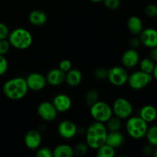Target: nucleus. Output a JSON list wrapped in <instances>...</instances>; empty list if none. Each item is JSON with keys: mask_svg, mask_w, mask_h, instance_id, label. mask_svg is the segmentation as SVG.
Returning <instances> with one entry per match:
<instances>
[{"mask_svg": "<svg viewBox=\"0 0 157 157\" xmlns=\"http://www.w3.org/2000/svg\"><path fill=\"white\" fill-rule=\"evenodd\" d=\"M8 70V61L4 55H0V76L6 73Z\"/></svg>", "mask_w": 157, "mask_h": 157, "instance_id": "nucleus-36", "label": "nucleus"}, {"mask_svg": "<svg viewBox=\"0 0 157 157\" xmlns=\"http://www.w3.org/2000/svg\"><path fill=\"white\" fill-rule=\"evenodd\" d=\"M82 81V74L78 69L71 68L65 73V82L70 87H77Z\"/></svg>", "mask_w": 157, "mask_h": 157, "instance_id": "nucleus-19", "label": "nucleus"}, {"mask_svg": "<svg viewBox=\"0 0 157 157\" xmlns=\"http://www.w3.org/2000/svg\"><path fill=\"white\" fill-rule=\"evenodd\" d=\"M97 150V156L98 157H113L115 156V149L106 144H103Z\"/></svg>", "mask_w": 157, "mask_h": 157, "instance_id": "nucleus-26", "label": "nucleus"}, {"mask_svg": "<svg viewBox=\"0 0 157 157\" xmlns=\"http://www.w3.org/2000/svg\"><path fill=\"white\" fill-rule=\"evenodd\" d=\"M124 141H125V136L120 130L110 131V133H107L105 144L116 149L121 147L124 144Z\"/></svg>", "mask_w": 157, "mask_h": 157, "instance_id": "nucleus-17", "label": "nucleus"}, {"mask_svg": "<svg viewBox=\"0 0 157 157\" xmlns=\"http://www.w3.org/2000/svg\"><path fill=\"white\" fill-rule=\"evenodd\" d=\"M129 74L124 67L115 66L107 70V78L113 86L121 87L127 83Z\"/></svg>", "mask_w": 157, "mask_h": 157, "instance_id": "nucleus-7", "label": "nucleus"}, {"mask_svg": "<svg viewBox=\"0 0 157 157\" xmlns=\"http://www.w3.org/2000/svg\"><path fill=\"white\" fill-rule=\"evenodd\" d=\"M2 90L8 98L13 101H18L25 97L29 87L25 78H14L5 83Z\"/></svg>", "mask_w": 157, "mask_h": 157, "instance_id": "nucleus-2", "label": "nucleus"}, {"mask_svg": "<svg viewBox=\"0 0 157 157\" xmlns=\"http://www.w3.org/2000/svg\"><path fill=\"white\" fill-rule=\"evenodd\" d=\"M127 28L133 35H138L144 30V23L140 17L133 15L127 21Z\"/></svg>", "mask_w": 157, "mask_h": 157, "instance_id": "nucleus-21", "label": "nucleus"}, {"mask_svg": "<svg viewBox=\"0 0 157 157\" xmlns=\"http://www.w3.org/2000/svg\"><path fill=\"white\" fill-rule=\"evenodd\" d=\"M37 111L38 116L47 122H52L55 121L58 113L52 102H48V101L41 102L38 105Z\"/></svg>", "mask_w": 157, "mask_h": 157, "instance_id": "nucleus-9", "label": "nucleus"}, {"mask_svg": "<svg viewBox=\"0 0 157 157\" xmlns=\"http://www.w3.org/2000/svg\"><path fill=\"white\" fill-rule=\"evenodd\" d=\"M94 76L98 80H104L107 78V70L103 67H99L94 71Z\"/></svg>", "mask_w": 157, "mask_h": 157, "instance_id": "nucleus-35", "label": "nucleus"}, {"mask_svg": "<svg viewBox=\"0 0 157 157\" xmlns=\"http://www.w3.org/2000/svg\"><path fill=\"white\" fill-rule=\"evenodd\" d=\"M25 81L29 90L32 91H40L43 90L47 84L45 76L38 72H34L28 75Z\"/></svg>", "mask_w": 157, "mask_h": 157, "instance_id": "nucleus-10", "label": "nucleus"}, {"mask_svg": "<svg viewBox=\"0 0 157 157\" xmlns=\"http://www.w3.org/2000/svg\"><path fill=\"white\" fill-rule=\"evenodd\" d=\"M130 44L132 47V48L136 49V48L140 47V45L142 44H141V41L140 40V38H133L130 40Z\"/></svg>", "mask_w": 157, "mask_h": 157, "instance_id": "nucleus-37", "label": "nucleus"}, {"mask_svg": "<svg viewBox=\"0 0 157 157\" xmlns=\"http://www.w3.org/2000/svg\"><path fill=\"white\" fill-rule=\"evenodd\" d=\"M58 68L61 69L62 71H64V73H67L68 71H70L72 68V64L71 61H69L67 59H64L59 63V67Z\"/></svg>", "mask_w": 157, "mask_h": 157, "instance_id": "nucleus-33", "label": "nucleus"}, {"mask_svg": "<svg viewBox=\"0 0 157 157\" xmlns=\"http://www.w3.org/2000/svg\"><path fill=\"white\" fill-rule=\"evenodd\" d=\"M141 44L148 48L157 47V30L154 28H147L140 34Z\"/></svg>", "mask_w": 157, "mask_h": 157, "instance_id": "nucleus-11", "label": "nucleus"}, {"mask_svg": "<svg viewBox=\"0 0 157 157\" xmlns=\"http://www.w3.org/2000/svg\"><path fill=\"white\" fill-rule=\"evenodd\" d=\"M148 127V124L140 116L130 117L126 124L127 133L130 137L135 140L145 137Z\"/></svg>", "mask_w": 157, "mask_h": 157, "instance_id": "nucleus-4", "label": "nucleus"}, {"mask_svg": "<svg viewBox=\"0 0 157 157\" xmlns=\"http://www.w3.org/2000/svg\"><path fill=\"white\" fill-rule=\"evenodd\" d=\"M152 76H153V78L157 81V63L156 64V65H155L154 70H153V73H152Z\"/></svg>", "mask_w": 157, "mask_h": 157, "instance_id": "nucleus-40", "label": "nucleus"}, {"mask_svg": "<svg viewBox=\"0 0 157 157\" xmlns=\"http://www.w3.org/2000/svg\"><path fill=\"white\" fill-rule=\"evenodd\" d=\"M140 62V55L135 48L125 51L121 58V63L125 68H133Z\"/></svg>", "mask_w": 157, "mask_h": 157, "instance_id": "nucleus-13", "label": "nucleus"}, {"mask_svg": "<svg viewBox=\"0 0 157 157\" xmlns=\"http://www.w3.org/2000/svg\"><path fill=\"white\" fill-rule=\"evenodd\" d=\"M107 125V130L109 131H118L121 130V127H122V122H121V119L118 117L112 116L108 121L106 122Z\"/></svg>", "mask_w": 157, "mask_h": 157, "instance_id": "nucleus-25", "label": "nucleus"}, {"mask_svg": "<svg viewBox=\"0 0 157 157\" xmlns=\"http://www.w3.org/2000/svg\"><path fill=\"white\" fill-rule=\"evenodd\" d=\"M52 104L58 112L63 113L70 110L72 105V101L68 95L65 94H58L53 98Z\"/></svg>", "mask_w": 157, "mask_h": 157, "instance_id": "nucleus-15", "label": "nucleus"}, {"mask_svg": "<svg viewBox=\"0 0 157 157\" xmlns=\"http://www.w3.org/2000/svg\"><path fill=\"white\" fill-rule=\"evenodd\" d=\"M150 58L154 61L155 63H157V47L151 48V51L150 52Z\"/></svg>", "mask_w": 157, "mask_h": 157, "instance_id": "nucleus-39", "label": "nucleus"}, {"mask_svg": "<svg viewBox=\"0 0 157 157\" xmlns=\"http://www.w3.org/2000/svg\"><path fill=\"white\" fill-rule=\"evenodd\" d=\"M29 20L32 25L35 26L44 25L48 20V16L43 11L35 9L32 11L29 15Z\"/></svg>", "mask_w": 157, "mask_h": 157, "instance_id": "nucleus-20", "label": "nucleus"}, {"mask_svg": "<svg viewBox=\"0 0 157 157\" xmlns=\"http://www.w3.org/2000/svg\"><path fill=\"white\" fill-rule=\"evenodd\" d=\"M89 1L92 2L94 3H100V2H103L104 0H89Z\"/></svg>", "mask_w": 157, "mask_h": 157, "instance_id": "nucleus-41", "label": "nucleus"}, {"mask_svg": "<svg viewBox=\"0 0 157 157\" xmlns=\"http://www.w3.org/2000/svg\"><path fill=\"white\" fill-rule=\"evenodd\" d=\"M107 127L104 123L95 121L90 124L86 132V143L90 148L97 150L105 144L107 138Z\"/></svg>", "mask_w": 157, "mask_h": 157, "instance_id": "nucleus-1", "label": "nucleus"}, {"mask_svg": "<svg viewBox=\"0 0 157 157\" xmlns=\"http://www.w3.org/2000/svg\"><path fill=\"white\" fill-rule=\"evenodd\" d=\"M10 43L9 40H0V55H5L10 48Z\"/></svg>", "mask_w": 157, "mask_h": 157, "instance_id": "nucleus-32", "label": "nucleus"}, {"mask_svg": "<svg viewBox=\"0 0 157 157\" xmlns=\"http://www.w3.org/2000/svg\"><path fill=\"white\" fill-rule=\"evenodd\" d=\"M139 116L147 124L153 123L157 118V110L154 106L147 104L140 109Z\"/></svg>", "mask_w": 157, "mask_h": 157, "instance_id": "nucleus-18", "label": "nucleus"}, {"mask_svg": "<svg viewBox=\"0 0 157 157\" xmlns=\"http://www.w3.org/2000/svg\"><path fill=\"white\" fill-rule=\"evenodd\" d=\"M47 84L49 85L57 87L65 81V73L60 68H54L48 72L45 76Z\"/></svg>", "mask_w": 157, "mask_h": 157, "instance_id": "nucleus-16", "label": "nucleus"}, {"mask_svg": "<svg viewBox=\"0 0 157 157\" xmlns=\"http://www.w3.org/2000/svg\"><path fill=\"white\" fill-rule=\"evenodd\" d=\"M90 112L91 117L95 121L104 124L113 116L112 107L104 101H98L94 104L90 106Z\"/></svg>", "mask_w": 157, "mask_h": 157, "instance_id": "nucleus-5", "label": "nucleus"}, {"mask_svg": "<svg viewBox=\"0 0 157 157\" xmlns=\"http://www.w3.org/2000/svg\"><path fill=\"white\" fill-rule=\"evenodd\" d=\"M153 147L152 145H150V144H147V145H146L145 147H144V149H143V153H144L145 155H151L153 153Z\"/></svg>", "mask_w": 157, "mask_h": 157, "instance_id": "nucleus-38", "label": "nucleus"}, {"mask_svg": "<svg viewBox=\"0 0 157 157\" xmlns=\"http://www.w3.org/2000/svg\"><path fill=\"white\" fill-rule=\"evenodd\" d=\"M139 64L140 71L147 74H150V75H152L153 70H154L155 65H156V63L150 57L143 58L141 61H140Z\"/></svg>", "mask_w": 157, "mask_h": 157, "instance_id": "nucleus-23", "label": "nucleus"}, {"mask_svg": "<svg viewBox=\"0 0 157 157\" xmlns=\"http://www.w3.org/2000/svg\"><path fill=\"white\" fill-rule=\"evenodd\" d=\"M74 155V148L67 144L58 146L53 150V156L55 157H71Z\"/></svg>", "mask_w": 157, "mask_h": 157, "instance_id": "nucleus-22", "label": "nucleus"}, {"mask_svg": "<svg viewBox=\"0 0 157 157\" xmlns=\"http://www.w3.org/2000/svg\"><path fill=\"white\" fill-rule=\"evenodd\" d=\"M58 133L61 137L70 140L75 137L78 133V128L75 123L70 121H63L58 124Z\"/></svg>", "mask_w": 157, "mask_h": 157, "instance_id": "nucleus-12", "label": "nucleus"}, {"mask_svg": "<svg viewBox=\"0 0 157 157\" xmlns=\"http://www.w3.org/2000/svg\"><path fill=\"white\" fill-rule=\"evenodd\" d=\"M145 137L149 144L153 147H157V125H153L148 127Z\"/></svg>", "mask_w": 157, "mask_h": 157, "instance_id": "nucleus-24", "label": "nucleus"}, {"mask_svg": "<svg viewBox=\"0 0 157 157\" xmlns=\"http://www.w3.org/2000/svg\"><path fill=\"white\" fill-rule=\"evenodd\" d=\"M153 79L152 75L140 70L129 75L127 83L133 90H139L147 87L152 82Z\"/></svg>", "mask_w": 157, "mask_h": 157, "instance_id": "nucleus-6", "label": "nucleus"}, {"mask_svg": "<svg viewBox=\"0 0 157 157\" xmlns=\"http://www.w3.org/2000/svg\"><path fill=\"white\" fill-rule=\"evenodd\" d=\"M145 12L147 15L150 18H156L157 17V4L151 3L146 7Z\"/></svg>", "mask_w": 157, "mask_h": 157, "instance_id": "nucleus-29", "label": "nucleus"}, {"mask_svg": "<svg viewBox=\"0 0 157 157\" xmlns=\"http://www.w3.org/2000/svg\"><path fill=\"white\" fill-rule=\"evenodd\" d=\"M8 38L11 46L19 50L29 48L33 41L31 32L24 28L14 29L9 33Z\"/></svg>", "mask_w": 157, "mask_h": 157, "instance_id": "nucleus-3", "label": "nucleus"}, {"mask_svg": "<svg viewBox=\"0 0 157 157\" xmlns=\"http://www.w3.org/2000/svg\"><path fill=\"white\" fill-rule=\"evenodd\" d=\"M113 113L122 119H128L133 113V106L126 98H120L114 101L112 107Z\"/></svg>", "mask_w": 157, "mask_h": 157, "instance_id": "nucleus-8", "label": "nucleus"}, {"mask_svg": "<svg viewBox=\"0 0 157 157\" xmlns=\"http://www.w3.org/2000/svg\"><path fill=\"white\" fill-rule=\"evenodd\" d=\"M42 141L41 133L36 130H30L25 135L24 142L26 147L30 150H36L40 147Z\"/></svg>", "mask_w": 157, "mask_h": 157, "instance_id": "nucleus-14", "label": "nucleus"}, {"mask_svg": "<svg viewBox=\"0 0 157 157\" xmlns=\"http://www.w3.org/2000/svg\"><path fill=\"white\" fill-rule=\"evenodd\" d=\"M9 33H10V32H9L8 26L4 23L0 22V40L8 38Z\"/></svg>", "mask_w": 157, "mask_h": 157, "instance_id": "nucleus-34", "label": "nucleus"}, {"mask_svg": "<svg viewBox=\"0 0 157 157\" xmlns=\"http://www.w3.org/2000/svg\"><path fill=\"white\" fill-rule=\"evenodd\" d=\"M98 99H99V94H98V92L94 89H91L86 94L85 101L87 105L90 107L94 104L97 101H98Z\"/></svg>", "mask_w": 157, "mask_h": 157, "instance_id": "nucleus-27", "label": "nucleus"}, {"mask_svg": "<svg viewBox=\"0 0 157 157\" xmlns=\"http://www.w3.org/2000/svg\"><path fill=\"white\" fill-rule=\"evenodd\" d=\"M35 156L37 157H52L53 151L48 147H42L37 151Z\"/></svg>", "mask_w": 157, "mask_h": 157, "instance_id": "nucleus-31", "label": "nucleus"}, {"mask_svg": "<svg viewBox=\"0 0 157 157\" xmlns=\"http://www.w3.org/2000/svg\"><path fill=\"white\" fill-rule=\"evenodd\" d=\"M88 146L87 143H79L74 148V154L78 156H83L87 153Z\"/></svg>", "mask_w": 157, "mask_h": 157, "instance_id": "nucleus-28", "label": "nucleus"}, {"mask_svg": "<svg viewBox=\"0 0 157 157\" xmlns=\"http://www.w3.org/2000/svg\"><path fill=\"white\" fill-rule=\"evenodd\" d=\"M104 5L107 9L115 10L121 6V0H104Z\"/></svg>", "mask_w": 157, "mask_h": 157, "instance_id": "nucleus-30", "label": "nucleus"}, {"mask_svg": "<svg viewBox=\"0 0 157 157\" xmlns=\"http://www.w3.org/2000/svg\"><path fill=\"white\" fill-rule=\"evenodd\" d=\"M153 156H154L155 157H157V147H156V149H155L154 150H153Z\"/></svg>", "mask_w": 157, "mask_h": 157, "instance_id": "nucleus-42", "label": "nucleus"}]
</instances>
